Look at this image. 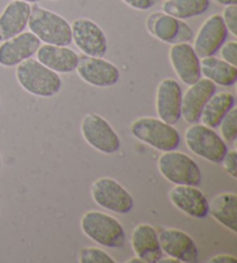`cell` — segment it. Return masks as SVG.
Instances as JSON below:
<instances>
[{"label": "cell", "instance_id": "obj_1", "mask_svg": "<svg viewBox=\"0 0 237 263\" xmlns=\"http://www.w3.org/2000/svg\"><path fill=\"white\" fill-rule=\"evenodd\" d=\"M16 80L26 92L40 98H51L62 89V78L37 60L28 58L16 67Z\"/></svg>", "mask_w": 237, "mask_h": 263}, {"label": "cell", "instance_id": "obj_2", "mask_svg": "<svg viewBox=\"0 0 237 263\" xmlns=\"http://www.w3.org/2000/svg\"><path fill=\"white\" fill-rule=\"evenodd\" d=\"M27 27L45 44L67 47L72 43L71 25L57 13L38 5L31 6Z\"/></svg>", "mask_w": 237, "mask_h": 263}, {"label": "cell", "instance_id": "obj_3", "mask_svg": "<svg viewBox=\"0 0 237 263\" xmlns=\"http://www.w3.org/2000/svg\"><path fill=\"white\" fill-rule=\"evenodd\" d=\"M131 134L135 139L161 152L174 151L181 143L180 133L174 125L154 117L135 120L131 124Z\"/></svg>", "mask_w": 237, "mask_h": 263}, {"label": "cell", "instance_id": "obj_4", "mask_svg": "<svg viewBox=\"0 0 237 263\" xmlns=\"http://www.w3.org/2000/svg\"><path fill=\"white\" fill-rule=\"evenodd\" d=\"M80 226L85 235L107 248H121L125 243V231L115 217L100 211H88Z\"/></svg>", "mask_w": 237, "mask_h": 263}, {"label": "cell", "instance_id": "obj_5", "mask_svg": "<svg viewBox=\"0 0 237 263\" xmlns=\"http://www.w3.org/2000/svg\"><path fill=\"white\" fill-rule=\"evenodd\" d=\"M157 167L167 181L181 185L198 187L202 183V171L192 158L177 151L163 152L159 158Z\"/></svg>", "mask_w": 237, "mask_h": 263}, {"label": "cell", "instance_id": "obj_6", "mask_svg": "<svg viewBox=\"0 0 237 263\" xmlns=\"http://www.w3.org/2000/svg\"><path fill=\"white\" fill-rule=\"evenodd\" d=\"M184 137L186 146L191 152L213 164H221L228 152L225 140L214 129L204 124H191L190 128L186 129Z\"/></svg>", "mask_w": 237, "mask_h": 263}, {"label": "cell", "instance_id": "obj_7", "mask_svg": "<svg viewBox=\"0 0 237 263\" xmlns=\"http://www.w3.org/2000/svg\"><path fill=\"white\" fill-rule=\"evenodd\" d=\"M80 130L86 142L98 152L112 154L121 148L120 136L101 115L95 112L85 115Z\"/></svg>", "mask_w": 237, "mask_h": 263}, {"label": "cell", "instance_id": "obj_8", "mask_svg": "<svg viewBox=\"0 0 237 263\" xmlns=\"http://www.w3.org/2000/svg\"><path fill=\"white\" fill-rule=\"evenodd\" d=\"M92 197L98 206L118 215L129 214L133 208V197L131 194L111 178L97 179L92 184Z\"/></svg>", "mask_w": 237, "mask_h": 263}, {"label": "cell", "instance_id": "obj_9", "mask_svg": "<svg viewBox=\"0 0 237 263\" xmlns=\"http://www.w3.org/2000/svg\"><path fill=\"white\" fill-rule=\"evenodd\" d=\"M72 42L84 55L103 58L108 52V40L101 27L89 19H76L71 25Z\"/></svg>", "mask_w": 237, "mask_h": 263}, {"label": "cell", "instance_id": "obj_10", "mask_svg": "<svg viewBox=\"0 0 237 263\" xmlns=\"http://www.w3.org/2000/svg\"><path fill=\"white\" fill-rule=\"evenodd\" d=\"M146 26L154 37L165 43H188L193 37L192 29L188 24L165 12H156L150 14Z\"/></svg>", "mask_w": 237, "mask_h": 263}, {"label": "cell", "instance_id": "obj_11", "mask_svg": "<svg viewBox=\"0 0 237 263\" xmlns=\"http://www.w3.org/2000/svg\"><path fill=\"white\" fill-rule=\"evenodd\" d=\"M76 72L85 83L95 87H111L121 78L118 67L101 57L84 55L79 57Z\"/></svg>", "mask_w": 237, "mask_h": 263}, {"label": "cell", "instance_id": "obj_12", "mask_svg": "<svg viewBox=\"0 0 237 263\" xmlns=\"http://www.w3.org/2000/svg\"><path fill=\"white\" fill-rule=\"evenodd\" d=\"M182 88L175 79L166 78L159 84L155 107L159 119L168 124L179 123L182 117Z\"/></svg>", "mask_w": 237, "mask_h": 263}, {"label": "cell", "instance_id": "obj_13", "mask_svg": "<svg viewBox=\"0 0 237 263\" xmlns=\"http://www.w3.org/2000/svg\"><path fill=\"white\" fill-rule=\"evenodd\" d=\"M228 29L220 14L209 16L195 35L193 49L199 58L214 56L226 42Z\"/></svg>", "mask_w": 237, "mask_h": 263}, {"label": "cell", "instance_id": "obj_14", "mask_svg": "<svg viewBox=\"0 0 237 263\" xmlns=\"http://www.w3.org/2000/svg\"><path fill=\"white\" fill-rule=\"evenodd\" d=\"M214 93H216V85L207 78H200L190 85L182 97V117L186 123H199L204 108Z\"/></svg>", "mask_w": 237, "mask_h": 263}, {"label": "cell", "instance_id": "obj_15", "mask_svg": "<svg viewBox=\"0 0 237 263\" xmlns=\"http://www.w3.org/2000/svg\"><path fill=\"white\" fill-rule=\"evenodd\" d=\"M162 252L179 262L195 263L199 251L194 240L188 233L177 229H166L159 234Z\"/></svg>", "mask_w": 237, "mask_h": 263}, {"label": "cell", "instance_id": "obj_16", "mask_svg": "<svg viewBox=\"0 0 237 263\" xmlns=\"http://www.w3.org/2000/svg\"><path fill=\"white\" fill-rule=\"evenodd\" d=\"M41 41L31 31H22L21 34L6 40L0 44V65L5 67L17 66L28 58L33 57Z\"/></svg>", "mask_w": 237, "mask_h": 263}, {"label": "cell", "instance_id": "obj_17", "mask_svg": "<svg viewBox=\"0 0 237 263\" xmlns=\"http://www.w3.org/2000/svg\"><path fill=\"white\" fill-rule=\"evenodd\" d=\"M169 60L175 73L183 84L190 86L202 78L200 58L191 44H172L169 50Z\"/></svg>", "mask_w": 237, "mask_h": 263}, {"label": "cell", "instance_id": "obj_18", "mask_svg": "<svg viewBox=\"0 0 237 263\" xmlns=\"http://www.w3.org/2000/svg\"><path fill=\"white\" fill-rule=\"evenodd\" d=\"M169 198L180 211L189 217L202 219L208 216L209 202L197 187L176 184L169 192Z\"/></svg>", "mask_w": 237, "mask_h": 263}, {"label": "cell", "instance_id": "obj_19", "mask_svg": "<svg viewBox=\"0 0 237 263\" xmlns=\"http://www.w3.org/2000/svg\"><path fill=\"white\" fill-rule=\"evenodd\" d=\"M31 6L30 4L12 0L0 14V42L10 40L25 31L28 26Z\"/></svg>", "mask_w": 237, "mask_h": 263}, {"label": "cell", "instance_id": "obj_20", "mask_svg": "<svg viewBox=\"0 0 237 263\" xmlns=\"http://www.w3.org/2000/svg\"><path fill=\"white\" fill-rule=\"evenodd\" d=\"M132 248L135 255L145 263H157L162 260L163 252L161 249L159 234L152 225L140 224L132 232Z\"/></svg>", "mask_w": 237, "mask_h": 263}, {"label": "cell", "instance_id": "obj_21", "mask_svg": "<svg viewBox=\"0 0 237 263\" xmlns=\"http://www.w3.org/2000/svg\"><path fill=\"white\" fill-rule=\"evenodd\" d=\"M36 56L40 63L57 73H71L79 63V56L74 50L62 45H41Z\"/></svg>", "mask_w": 237, "mask_h": 263}, {"label": "cell", "instance_id": "obj_22", "mask_svg": "<svg viewBox=\"0 0 237 263\" xmlns=\"http://www.w3.org/2000/svg\"><path fill=\"white\" fill-rule=\"evenodd\" d=\"M208 214L231 232H237V196L234 193H223L212 199Z\"/></svg>", "mask_w": 237, "mask_h": 263}, {"label": "cell", "instance_id": "obj_23", "mask_svg": "<svg viewBox=\"0 0 237 263\" xmlns=\"http://www.w3.org/2000/svg\"><path fill=\"white\" fill-rule=\"evenodd\" d=\"M200 70L205 78L223 87H229L237 81V67L220 58L213 56L202 58Z\"/></svg>", "mask_w": 237, "mask_h": 263}, {"label": "cell", "instance_id": "obj_24", "mask_svg": "<svg viewBox=\"0 0 237 263\" xmlns=\"http://www.w3.org/2000/svg\"><path fill=\"white\" fill-rule=\"evenodd\" d=\"M235 102L236 99L234 94L229 92L214 93L212 98L208 100L202 112V116H200L202 124L212 129L218 128L223 117L235 107Z\"/></svg>", "mask_w": 237, "mask_h": 263}, {"label": "cell", "instance_id": "obj_25", "mask_svg": "<svg viewBox=\"0 0 237 263\" xmlns=\"http://www.w3.org/2000/svg\"><path fill=\"white\" fill-rule=\"evenodd\" d=\"M209 0H166L162 10L176 19L185 20L204 14L209 8Z\"/></svg>", "mask_w": 237, "mask_h": 263}, {"label": "cell", "instance_id": "obj_26", "mask_svg": "<svg viewBox=\"0 0 237 263\" xmlns=\"http://www.w3.org/2000/svg\"><path fill=\"white\" fill-rule=\"evenodd\" d=\"M218 128H220L221 138L228 143H235L237 139V109L234 107L230 111L223 117L221 123Z\"/></svg>", "mask_w": 237, "mask_h": 263}, {"label": "cell", "instance_id": "obj_27", "mask_svg": "<svg viewBox=\"0 0 237 263\" xmlns=\"http://www.w3.org/2000/svg\"><path fill=\"white\" fill-rule=\"evenodd\" d=\"M79 262L81 263H116V261L100 248H83L79 253Z\"/></svg>", "mask_w": 237, "mask_h": 263}, {"label": "cell", "instance_id": "obj_28", "mask_svg": "<svg viewBox=\"0 0 237 263\" xmlns=\"http://www.w3.org/2000/svg\"><path fill=\"white\" fill-rule=\"evenodd\" d=\"M221 16L227 27L228 33H230L234 37H236L237 36V5L226 6Z\"/></svg>", "mask_w": 237, "mask_h": 263}, {"label": "cell", "instance_id": "obj_29", "mask_svg": "<svg viewBox=\"0 0 237 263\" xmlns=\"http://www.w3.org/2000/svg\"><path fill=\"white\" fill-rule=\"evenodd\" d=\"M220 53L222 60L229 63V64L237 65V42L236 41H229V42L223 43L220 48Z\"/></svg>", "mask_w": 237, "mask_h": 263}, {"label": "cell", "instance_id": "obj_30", "mask_svg": "<svg viewBox=\"0 0 237 263\" xmlns=\"http://www.w3.org/2000/svg\"><path fill=\"white\" fill-rule=\"evenodd\" d=\"M222 164L226 173L231 176L232 179H237V153L235 149H232V151L228 149L222 160Z\"/></svg>", "mask_w": 237, "mask_h": 263}, {"label": "cell", "instance_id": "obj_31", "mask_svg": "<svg viewBox=\"0 0 237 263\" xmlns=\"http://www.w3.org/2000/svg\"><path fill=\"white\" fill-rule=\"evenodd\" d=\"M123 3H125L126 5L134 8L138 11H146L150 10V8L156 5L157 0H122Z\"/></svg>", "mask_w": 237, "mask_h": 263}, {"label": "cell", "instance_id": "obj_32", "mask_svg": "<svg viewBox=\"0 0 237 263\" xmlns=\"http://www.w3.org/2000/svg\"><path fill=\"white\" fill-rule=\"evenodd\" d=\"M208 262H211V263H236L237 260H236V257L232 255L221 254V255L213 256Z\"/></svg>", "mask_w": 237, "mask_h": 263}, {"label": "cell", "instance_id": "obj_33", "mask_svg": "<svg viewBox=\"0 0 237 263\" xmlns=\"http://www.w3.org/2000/svg\"><path fill=\"white\" fill-rule=\"evenodd\" d=\"M219 5L222 6H229V5H236L237 0H215Z\"/></svg>", "mask_w": 237, "mask_h": 263}, {"label": "cell", "instance_id": "obj_34", "mask_svg": "<svg viewBox=\"0 0 237 263\" xmlns=\"http://www.w3.org/2000/svg\"><path fill=\"white\" fill-rule=\"evenodd\" d=\"M145 263L143 260H141V258L140 257H138V256H136L135 258H132V260H130L129 261V263Z\"/></svg>", "mask_w": 237, "mask_h": 263}, {"label": "cell", "instance_id": "obj_35", "mask_svg": "<svg viewBox=\"0 0 237 263\" xmlns=\"http://www.w3.org/2000/svg\"><path fill=\"white\" fill-rule=\"evenodd\" d=\"M20 2H25V3H28V4H37V3L41 2V0H20Z\"/></svg>", "mask_w": 237, "mask_h": 263}, {"label": "cell", "instance_id": "obj_36", "mask_svg": "<svg viewBox=\"0 0 237 263\" xmlns=\"http://www.w3.org/2000/svg\"><path fill=\"white\" fill-rule=\"evenodd\" d=\"M0 170H2V154H0Z\"/></svg>", "mask_w": 237, "mask_h": 263}, {"label": "cell", "instance_id": "obj_37", "mask_svg": "<svg viewBox=\"0 0 237 263\" xmlns=\"http://www.w3.org/2000/svg\"><path fill=\"white\" fill-rule=\"evenodd\" d=\"M0 111H2V101H0Z\"/></svg>", "mask_w": 237, "mask_h": 263}]
</instances>
